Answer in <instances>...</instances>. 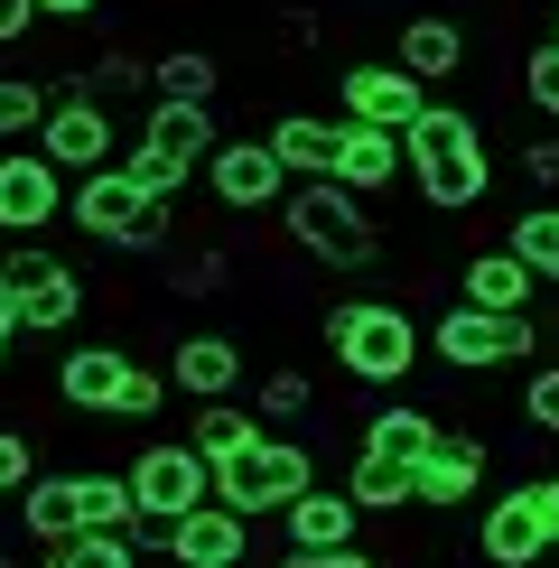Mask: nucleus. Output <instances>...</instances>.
I'll return each instance as SVG.
<instances>
[{"mask_svg":"<svg viewBox=\"0 0 559 568\" xmlns=\"http://www.w3.org/2000/svg\"><path fill=\"white\" fill-rule=\"evenodd\" d=\"M402 178L419 186V205H429V215H466V205H485L495 159H485L476 112H466V103H429V112L402 131Z\"/></svg>","mask_w":559,"mask_h":568,"instance_id":"f257e3e1","label":"nucleus"},{"mask_svg":"<svg viewBox=\"0 0 559 568\" xmlns=\"http://www.w3.org/2000/svg\"><path fill=\"white\" fill-rule=\"evenodd\" d=\"M65 224H75L84 243H103V252H169L177 243V205H159L122 159L65 186Z\"/></svg>","mask_w":559,"mask_h":568,"instance_id":"f03ea898","label":"nucleus"},{"mask_svg":"<svg viewBox=\"0 0 559 568\" xmlns=\"http://www.w3.org/2000/svg\"><path fill=\"white\" fill-rule=\"evenodd\" d=\"M280 224H289V243L308 252L317 271H373V262H383V224H373V205H355L336 178L289 186V196H280Z\"/></svg>","mask_w":559,"mask_h":568,"instance_id":"7ed1b4c3","label":"nucleus"},{"mask_svg":"<svg viewBox=\"0 0 559 568\" xmlns=\"http://www.w3.org/2000/svg\"><path fill=\"white\" fill-rule=\"evenodd\" d=\"M326 354H336L355 383H410V364H419V326H410V307L402 298H336L326 307Z\"/></svg>","mask_w":559,"mask_h":568,"instance_id":"20e7f679","label":"nucleus"},{"mask_svg":"<svg viewBox=\"0 0 559 568\" xmlns=\"http://www.w3.org/2000/svg\"><path fill=\"white\" fill-rule=\"evenodd\" d=\"M308 485H317V457H308L298 438H271V429L252 438L243 457H224V466H215V504H224V513H243V523H262V513H289Z\"/></svg>","mask_w":559,"mask_h":568,"instance_id":"39448f33","label":"nucleus"},{"mask_svg":"<svg viewBox=\"0 0 559 568\" xmlns=\"http://www.w3.org/2000/svg\"><path fill=\"white\" fill-rule=\"evenodd\" d=\"M429 354L448 373H495V364H541V317H485V307H438Z\"/></svg>","mask_w":559,"mask_h":568,"instance_id":"423d86ee","label":"nucleus"},{"mask_svg":"<svg viewBox=\"0 0 559 568\" xmlns=\"http://www.w3.org/2000/svg\"><path fill=\"white\" fill-rule=\"evenodd\" d=\"M122 476H131V504H140V523H150V531H169L196 504H215V466H205L186 438H150Z\"/></svg>","mask_w":559,"mask_h":568,"instance_id":"0eeeda50","label":"nucleus"},{"mask_svg":"<svg viewBox=\"0 0 559 568\" xmlns=\"http://www.w3.org/2000/svg\"><path fill=\"white\" fill-rule=\"evenodd\" d=\"M476 559H485V568H541V559H550V485H541V476H531V485H504L495 504H485Z\"/></svg>","mask_w":559,"mask_h":568,"instance_id":"6e6552de","label":"nucleus"},{"mask_svg":"<svg viewBox=\"0 0 559 568\" xmlns=\"http://www.w3.org/2000/svg\"><path fill=\"white\" fill-rule=\"evenodd\" d=\"M159 373H169V392L186 400V410H205V400H233V392H243V345H233L224 326H186Z\"/></svg>","mask_w":559,"mask_h":568,"instance_id":"1a4fd4ad","label":"nucleus"},{"mask_svg":"<svg viewBox=\"0 0 559 568\" xmlns=\"http://www.w3.org/2000/svg\"><path fill=\"white\" fill-rule=\"evenodd\" d=\"M57 215H65V178L38 159V140L29 150H0V233L10 243H38Z\"/></svg>","mask_w":559,"mask_h":568,"instance_id":"9d476101","label":"nucleus"},{"mask_svg":"<svg viewBox=\"0 0 559 568\" xmlns=\"http://www.w3.org/2000/svg\"><path fill=\"white\" fill-rule=\"evenodd\" d=\"M205 196H215L224 215H262V205H280L289 178H280L271 140H215V159H205Z\"/></svg>","mask_w":559,"mask_h":568,"instance_id":"9b49d317","label":"nucleus"},{"mask_svg":"<svg viewBox=\"0 0 559 568\" xmlns=\"http://www.w3.org/2000/svg\"><path fill=\"white\" fill-rule=\"evenodd\" d=\"M336 122H364V131H410L419 112H429V84H410L402 65H345L336 84Z\"/></svg>","mask_w":559,"mask_h":568,"instance_id":"f8f14e48","label":"nucleus"},{"mask_svg":"<svg viewBox=\"0 0 559 568\" xmlns=\"http://www.w3.org/2000/svg\"><path fill=\"white\" fill-rule=\"evenodd\" d=\"M38 159L57 178H93V169H112V112L103 103H57L38 122Z\"/></svg>","mask_w":559,"mask_h":568,"instance_id":"ddd939ff","label":"nucleus"},{"mask_svg":"<svg viewBox=\"0 0 559 568\" xmlns=\"http://www.w3.org/2000/svg\"><path fill=\"white\" fill-rule=\"evenodd\" d=\"M476 485H485V438L476 429H438V447L419 457V476H410V504L457 513V504H476Z\"/></svg>","mask_w":559,"mask_h":568,"instance_id":"4468645a","label":"nucleus"},{"mask_svg":"<svg viewBox=\"0 0 559 568\" xmlns=\"http://www.w3.org/2000/svg\"><path fill=\"white\" fill-rule=\"evenodd\" d=\"M159 550H169L177 568H243L252 559V523H243V513H224V504H196L186 523L159 531Z\"/></svg>","mask_w":559,"mask_h":568,"instance_id":"2eb2a0df","label":"nucleus"},{"mask_svg":"<svg viewBox=\"0 0 559 568\" xmlns=\"http://www.w3.org/2000/svg\"><path fill=\"white\" fill-rule=\"evenodd\" d=\"M122 383H131V354L122 345H65L57 354V400L84 419H112L122 410Z\"/></svg>","mask_w":559,"mask_h":568,"instance_id":"dca6fc26","label":"nucleus"},{"mask_svg":"<svg viewBox=\"0 0 559 568\" xmlns=\"http://www.w3.org/2000/svg\"><path fill=\"white\" fill-rule=\"evenodd\" d=\"M392 65H402L410 84H448L457 65H466V19H448V10H410L402 29H392Z\"/></svg>","mask_w":559,"mask_h":568,"instance_id":"f3484780","label":"nucleus"},{"mask_svg":"<svg viewBox=\"0 0 559 568\" xmlns=\"http://www.w3.org/2000/svg\"><path fill=\"white\" fill-rule=\"evenodd\" d=\"M271 159H280V178H289V186L336 178V159H345V122H326V112H280V122H271Z\"/></svg>","mask_w":559,"mask_h":568,"instance_id":"a211bd4d","label":"nucleus"},{"mask_svg":"<svg viewBox=\"0 0 559 568\" xmlns=\"http://www.w3.org/2000/svg\"><path fill=\"white\" fill-rule=\"evenodd\" d=\"M140 150H150L159 169L196 178L205 159H215V112H205V103H150V122H140Z\"/></svg>","mask_w":559,"mask_h":568,"instance_id":"6ab92c4d","label":"nucleus"},{"mask_svg":"<svg viewBox=\"0 0 559 568\" xmlns=\"http://www.w3.org/2000/svg\"><path fill=\"white\" fill-rule=\"evenodd\" d=\"M457 298H466V307H485V317H531L541 280H531L522 262H512L504 243H485V252H466V271H457Z\"/></svg>","mask_w":559,"mask_h":568,"instance_id":"aec40b11","label":"nucleus"},{"mask_svg":"<svg viewBox=\"0 0 559 568\" xmlns=\"http://www.w3.org/2000/svg\"><path fill=\"white\" fill-rule=\"evenodd\" d=\"M364 513L345 504V485H308L289 513H280V550H355Z\"/></svg>","mask_w":559,"mask_h":568,"instance_id":"412c9836","label":"nucleus"},{"mask_svg":"<svg viewBox=\"0 0 559 568\" xmlns=\"http://www.w3.org/2000/svg\"><path fill=\"white\" fill-rule=\"evenodd\" d=\"M438 447V419L419 410V400H383V410L364 419V447L355 457H373V466H402V476H419V457Z\"/></svg>","mask_w":559,"mask_h":568,"instance_id":"4be33fe9","label":"nucleus"},{"mask_svg":"<svg viewBox=\"0 0 559 568\" xmlns=\"http://www.w3.org/2000/svg\"><path fill=\"white\" fill-rule=\"evenodd\" d=\"M19 531L47 540V550L57 540H84V485L75 476H29L19 485Z\"/></svg>","mask_w":559,"mask_h":568,"instance_id":"5701e85b","label":"nucleus"},{"mask_svg":"<svg viewBox=\"0 0 559 568\" xmlns=\"http://www.w3.org/2000/svg\"><path fill=\"white\" fill-rule=\"evenodd\" d=\"M392 178H402V131H364V122H345V159H336V186H345L355 205H373Z\"/></svg>","mask_w":559,"mask_h":568,"instance_id":"b1692460","label":"nucleus"},{"mask_svg":"<svg viewBox=\"0 0 559 568\" xmlns=\"http://www.w3.org/2000/svg\"><path fill=\"white\" fill-rule=\"evenodd\" d=\"M10 307H19V336H57V326H75V317H84V271H75V262L38 271Z\"/></svg>","mask_w":559,"mask_h":568,"instance_id":"393cba45","label":"nucleus"},{"mask_svg":"<svg viewBox=\"0 0 559 568\" xmlns=\"http://www.w3.org/2000/svg\"><path fill=\"white\" fill-rule=\"evenodd\" d=\"M150 93H159V103H205V112H215V93H224V65L205 57V47H169V57L150 65Z\"/></svg>","mask_w":559,"mask_h":568,"instance_id":"a878e982","label":"nucleus"},{"mask_svg":"<svg viewBox=\"0 0 559 568\" xmlns=\"http://www.w3.org/2000/svg\"><path fill=\"white\" fill-rule=\"evenodd\" d=\"M252 438H262V419H252L243 400H205V410L186 419V447H196L205 466H224V457H243Z\"/></svg>","mask_w":559,"mask_h":568,"instance_id":"bb28decb","label":"nucleus"},{"mask_svg":"<svg viewBox=\"0 0 559 568\" xmlns=\"http://www.w3.org/2000/svg\"><path fill=\"white\" fill-rule=\"evenodd\" d=\"M243 410H252V419H262V429L280 438L289 419H308V410H317V383H308L298 364H271L262 383H252V400H243Z\"/></svg>","mask_w":559,"mask_h":568,"instance_id":"cd10ccee","label":"nucleus"},{"mask_svg":"<svg viewBox=\"0 0 559 568\" xmlns=\"http://www.w3.org/2000/svg\"><path fill=\"white\" fill-rule=\"evenodd\" d=\"M504 252H512L531 280H541V290H559V205H531V215L504 233Z\"/></svg>","mask_w":559,"mask_h":568,"instance_id":"c85d7f7f","label":"nucleus"},{"mask_svg":"<svg viewBox=\"0 0 559 568\" xmlns=\"http://www.w3.org/2000/svg\"><path fill=\"white\" fill-rule=\"evenodd\" d=\"M140 540L150 531H84V540H57L47 568H140Z\"/></svg>","mask_w":559,"mask_h":568,"instance_id":"c756f323","label":"nucleus"},{"mask_svg":"<svg viewBox=\"0 0 559 568\" xmlns=\"http://www.w3.org/2000/svg\"><path fill=\"white\" fill-rule=\"evenodd\" d=\"M38 122H47V84H38V75H0V140L29 150Z\"/></svg>","mask_w":559,"mask_h":568,"instance_id":"7c9ffc66","label":"nucleus"},{"mask_svg":"<svg viewBox=\"0 0 559 568\" xmlns=\"http://www.w3.org/2000/svg\"><path fill=\"white\" fill-rule=\"evenodd\" d=\"M345 504H355V513H410V476H402V466L355 457V476H345Z\"/></svg>","mask_w":559,"mask_h":568,"instance_id":"2f4dec72","label":"nucleus"},{"mask_svg":"<svg viewBox=\"0 0 559 568\" xmlns=\"http://www.w3.org/2000/svg\"><path fill=\"white\" fill-rule=\"evenodd\" d=\"M233 262H224V243H177V262H169V290H224Z\"/></svg>","mask_w":559,"mask_h":568,"instance_id":"473e14b6","label":"nucleus"},{"mask_svg":"<svg viewBox=\"0 0 559 568\" xmlns=\"http://www.w3.org/2000/svg\"><path fill=\"white\" fill-rule=\"evenodd\" d=\"M169 373H159V364H131V383H122V410H112V419H159V410H169Z\"/></svg>","mask_w":559,"mask_h":568,"instance_id":"72a5a7b5","label":"nucleus"},{"mask_svg":"<svg viewBox=\"0 0 559 568\" xmlns=\"http://www.w3.org/2000/svg\"><path fill=\"white\" fill-rule=\"evenodd\" d=\"M84 84H93V103H103V93H150V65L112 47V57H93V65H84Z\"/></svg>","mask_w":559,"mask_h":568,"instance_id":"f704fd0d","label":"nucleus"},{"mask_svg":"<svg viewBox=\"0 0 559 568\" xmlns=\"http://www.w3.org/2000/svg\"><path fill=\"white\" fill-rule=\"evenodd\" d=\"M522 103L559 122V47H531V57H522Z\"/></svg>","mask_w":559,"mask_h":568,"instance_id":"c9c22d12","label":"nucleus"},{"mask_svg":"<svg viewBox=\"0 0 559 568\" xmlns=\"http://www.w3.org/2000/svg\"><path fill=\"white\" fill-rule=\"evenodd\" d=\"M522 419L541 438H559V364H531V383H522Z\"/></svg>","mask_w":559,"mask_h":568,"instance_id":"e433bc0d","label":"nucleus"},{"mask_svg":"<svg viewBox=\"0 0 559 568\" xmlns=\"http://www.w3.org/2000/svg\"><path fill=\"white\" fill-rule=\"evenodd\" d=\"M38 476V447H29V429H0V494H19Z\"/></svg>","mask_w":559,"mask_h":568,"instance_id":"4c0bfd02","label":"nucleus"},{"mask_svg":"<svg viewBox=\"0 0 559 568\" xmlns=\"http://www.w3.org/2000/svg\"><path fill=\"white\" fill-rule=\"evenodd\" d=\"M512 169L541 186V196H559V140H522V150H512Z\"/></svg>","mask_w":559,"mask_h":568,"instance_id":"58836bf2","label":"nucleus"},{"mask_svg":"<svg viewBox=\"0 0 559 568\" xmlns=\"http://www.w3.org/2000/svg\"><path fill=\"white\" fill-rule=\"evenodd\" d=\"M280 568H383L373 550H280Z\"/></svg>","mask_w":559,"mask_h":568,"instance_id":"ea45409f","label":"nucleus"},{"mask_svg":"<svg viewBox=\"0 0 559 568\" xmlns=\"http://www.w3.org/2000/svg\"><path fill=\"white\" fill-rule=\"evenodd\" d=\"M38 29V0H0V47H19Z\"/></svg>","mask_w":559,"mask_h":568,"instance_id":"a19ab883","label":"nucleus"},{"mask_svg":"<svg viewBox=\"0 0 559 568\" xmlns=\"http://www.w3.org/2000/svg\"><path fill=\"white\" fill-rule=\"evenodd\" d=\"M280 38H289V47H317V10H308V0H298V10H280Z\"/></svg>","mask_w":559,"mask_h":568,"instance_id":"79ce46f5","label":"nucleus"},{"mask_svg":"<svg viewBox=\"0 0 559 568\" xmlns=\"http://www.w3.org/2000/svg\"><path fill=\"white\" fill-rule=\"evenodd\" d=\"M103 0H38V19H93Z\"/></svg>","mask_w":559,"mask_h":568,"instance_id":"37998d69","label":"nucleus"},{"mask_svg":"<svg viewBox=\"0 0 559 568\" xmlns=\"http://www.w3.org/2000/svg\"><path fill=\"white\" fill-rule=\"evenodd\" d=\"M541 485H550V550H559V466H550V476H541Z\"/></svg>","mask_w":559,"mask_h":568,"instance_id":"c03bdc74","label":"nucleus"},{"mask_svg":"<svg viewBox=\"0 0 559 568\" xmlns=\"http://www.w3.org/2000/svg\"><path fill=\"white\" fill-rule=\"evenodd\" d=\"M0 336H19V307H10V290H0Z\"/></svg>","mask_w":559,"mask_h":568,"instance_id":"a18cd8bd","label":"nucleus"},{"mask_svg":"<svg viewBox=\"0 0 559 568\" xmlns=\"http://www.w3.org/2000/svg\"><path fill=\"white\" fill-rule=\"evenodd\" d=\"M10 345H19V336H0V364H10Z\"/></svg>","mask_w":559,"mask_h":568,"instance_id":"49530a36","label":"nucleus"},{"mask_svg":"<svg viewBox=\"0 0 559 568\" xmlns=\"http://www.w3.org/2000/svg\"><path fill=\"white\" fill-rule=\"evenodd\" d=\"M550 47H559V10H550Z\"/></svg>","mask_w":559,"mask_h":568,"instance_id":"de8ad7c7","label":"nucleus"},{"mask_svg":"<svg viewBox=\"0 0 559 568\" xmlns=\"http://www.w3.org/2000/svg\"><path fill=\"white\" fill-rule=\"evenodd\" d=\"M0 568H10V550H0Z\"/></svg>","mask_w":559,"mask_h":568,"instance_id":"09e8293b","label":"nucleus"}]
</instances>
